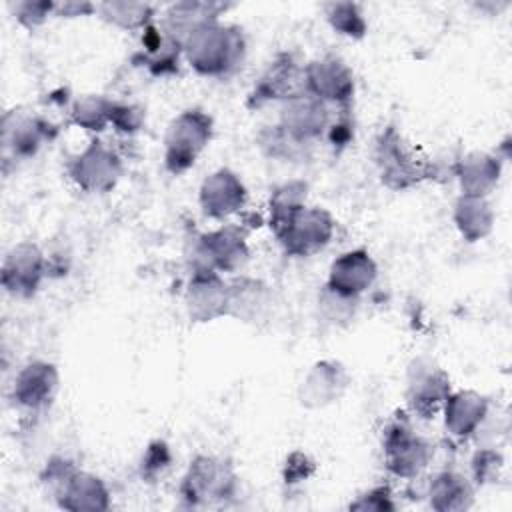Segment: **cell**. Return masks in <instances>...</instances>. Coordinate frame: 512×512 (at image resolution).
Masks as SVG:
<instances>
[{
  "label": "cell",
  "mask_w": 512,
  "mask_h": 512,
  "mask_svg": "<svg viewBox=\"0 0 512 512\" xmlns=\"http://www.w3.org/2000/svg\"><path fill=\"white\" fill-rule=\"evenodd\" d=\"M246 48L240 26L210 18L188 32L182 42V58L200 76L228 78L242 68Z\"/></svg>",
  "instance_id": "obj_1"
},
{
  "label": "cell",
  "mask_w": 512,
  "mask_h": 512,
  "mask_svg": "<svg viewBox=\"0 0 512 512\" xmlns=\"http://www.w3.org/2000/svg\"><path fill=\"white\" fill-rule=\"evenodd\" d=\"M374 162L382 184L396 192L436 176V166L430 160L420 158L394 124H388L376 136Z\"/></svg>",
  "instance_id": "obj_2"
},
{
  "label": "cell",
  "mask_w": 512,
  "mask_h": 512,
  "mask_svg": "<svg viewBox=\"0 0 512 512\" xmlns=\"http://www.w3.org/2000/svg\"><path fill=\"white\" fill-rule=\"evenodd\" d=\"M214 134V120L202 108L182 110L170 120L164 132V168L180 176L190 170L208 148Z\"/></svg>",
  "instance_id": "obj_3"
},
{
  "label": "cell",
  "mask_w": 512,
  "mask_h": 512,
  "mask_svg": "<svg viewBox=\"0 0 512 512\" xmlns=\"http://www.w3.org/2000/svg\"><path fill=\"white\" fill-rule=\"evenodd\" d=\"M238 492L234 466L218 456L198 454L186 468L180 482L182 502L190 508L226 504Z\"/></svg>",
  "instance_id": "obj_4"
},
{
  "label": "cell",
  "mask_w": 512,
  "mask_h": 512,
  "mask_svg": "<svg viewBox=\"0 0 512 512\" xmlns=\"http://www.w3.org/2000/svg\"><path fill=\"white\" fill-rule=\"evenodd\" d=\"M250 256L246 232L234 224H222L216 230L198 234L186 256L192 272H238Z\"/></svg>",
  "instance_id": "obj_5"
},
{
  "label": "cell",
  "mask_w": 512,
  "mask_h": 512,
  "mask_svg": "<svg viewBox=\"0 0 512 512\" xmlns=\"http://www.w3.org/2000/svg\"><path fill=\"white\" fill-rule=\"evenodd\" d=\"M386 470L402 480H416L430 464L434 446L414 430L408 414L394 416L382 434Z\"/></svg>",
  "instance_id": "obj_6"
},
{
  "label": "cell",
  "mask_w": 512,
  "mask_h": 512,
  "mask_svg": "<svg viewBox=\"0 0 512 512\" xmlns=\"http://www.w3.org/2000/svg\"><path fill=\"white\" fill-rule=\"evenodd\" d=\"M66 172L80 190L90 194H106L120 182L124 164L114 148L100 138H92L68 160Z\"/></svg>",
  "instance_id": "obj_7"
},
{
  "label": "cell",
  "mask_w": 512,
  "mask_h": 512,
  "mask_svg": "<svg viewBox=\"0 0 512 512\" xmlns=\"http://www.w3.org/2000/svg\"><path fill=\"white\" fill-rule=\"evenodd\" d=\"M334 230L336 220L326 208L306 204L274 236L288 256L308 258L330 244Z\"/></svg>",
  "instance_id": "obj_8"
},
{
  "label": "cell",
  "mask_w": 512,
  "mask_h": 512,
  "mask_svg": "<svg viewBox=\"0 0 512 512\" xmlns=\"http://www.w3.org/2000/svg\"><path fill=\"white\" fill-rule=\"evenodd\" d=\"M332 118V106L302 90L280 102L276 126L294 142L312 146L316 140L326 136Z\"/></svg>",
  "instance_id": "obj_9"
},
{
  "label": "cell",
  "mask_w": 512,
  "mask_h": 512,
  "mask_svg": "<svg viewBox=\"0 0 512 512\" xmlns=\"http://www.w3.org/2000/svg\"><path fill=\"white\" fill-rule=\"evenodd\" d=\"M56 136V128L38 112L12 108L2 116V154L4 162L30 160Z\"/></svg>",
  "instance_id": "obj_10"
},
{
  "label": "cell",
  "mask_w": 512,
  "mask_h": 512,
  "mask_svg": "<svg viewBox=\"0 0 512 512\" xmlns=\"http://www.w3.org/2000/svg\"><path fill=\"white\" fill-rule=\"evenodd\" d=\"M304 90L332 108H352L356 82L352 68L336 54H324L304 64Z\"/></svg>",
  "instance_id": "obj_11"
},
{
  "label": "cell",
  "mask_w": 512,
  "mask_h": 512,
  "mask_svg": "<svg viewBox=\"0 0 512 512\" xmlns=\"http://www.w3.org/2000/svg\"><path fill=\"white\" fill-rule=\"evenodd\" d=\"M46 276H50L48 256L36 242L22 240L4 254L0 282L10 296L32 298Z\"/></svg>",
  "instance_id": "obj_12"
},
{
  "label": "cell",
  "mask_w": 512,
  "mask_h": 512,
  "mask_svg": "<svg viewBox=\"0 0 512 512\" xmlns=\"http://www.w3.org/2000/svg\"><path fill=\"white\" fill-rule=\"evenodd\" d=\"M452 392L450 376L432 360L418 358L408 368L406 404L410 414L430 420L440 414L446 398Z\"/></svg>",
  "instance_id": "obj_13"
},
{
  "label": "cell",
  "mask_w": 512,
  "mask_h": 512,
  "mask_svg": "<svg viewBox=\"0 0 512 512\" xmlns=\"http://www.w3.org/2000/svg\"><path fill=\"white\" fill-rule=\"evenodd\" d=\"M304 90V64L294 52H280L252 86L246 106L258 110L270 102H284Z\"/></svg>",
  "instance_id": "obj_14"
},
{
  "label": "cell",
  "mask_w": 512,
  "mask_h": 512,
  "mask_svg": "<svg viewBox=\"0 0 512 512\" xmlns=\"http://www.w3.org/2000/svg\"><path fill=\"white\" fill-rule=\"evenodd\" d=\"M248 200V190L242 178L230 168L210 172L198 190V204L206 218L228 220L238 214Z\"/></svg>",
  "instance_id": "obj_15"
},
{
  "label": "cell",
  "mask_w": 512,
  "mask_h": 512,
  "mask_svg": "<svg viewBox=\"0 0 512 512\" xmlns=\"http://www.w3.org/2000/svg\"><path fill=\"white\" fill-rule=\"evenodd\" d=\"M350 374L340 360L322 358L314 362L300 386H298V402L308 410H320L334 402H338L348 390Z\"/></svg>",
  "instance_id": "obj_16"
},
{
  "label": "cell",
  "mask_w": 512,
  "mask_h": 512,
  "mask_svg": "<svg viewBox=\"0 0 512 512\" xmlns=\"http://www.w3.org/2000/svg\"><path fill=\"white\" fill-rule=\"evenodd\" d=\"M58 386V368L46 360H32L16 372L12 384V400L26 412H40L52 404Z\"/></svg>",
  "instance_id": "obj_17"
},
{
  "label": "cell",
  "mask_w": 512,
  "mask_h": 512,
  "mask_svg": "<svg viewBox=\"0 0 512 512\" xmlns=\"http://www.w3.org/2000/svg\"><path fill=\"white\" fill-rule=\"evenodd\" d=\"M184 306L188 318L196 324H206L226 316L228 282L216 272H192L184 290Z\"/></svg>",
  "instance_id": "obj_18"
},
{
  "label": "cell",
  "mask_w": 512,
  "mask_h": 512,
  "mask_svg": "<svg viewBox=\"0 0 512 512\" xmlns=\"http://www.w3.org/2000/svg\"><path fill=\"white\" fill-rule=\"evenodd\" d=\"M490 412V402L476 390H456L446 398L440 414L444 428L456 440H468L476 436Z\"/></svg>",
  "instance_id": "obj_19"
},
{
  "label": "cell",
  "mask_w": 512,
  "mask_h": 512,
  "mask_svg": "<svg viewBox=\"0 0 512 512\" xmlns=\"http://www.w3.org/2000/svg\"><path fill=\"white\" fill-rule=\"evenodd\" d=\"M378 278V264L372 254L364 248H354L342 252L338 258L332 260L328 268L326 286L348 294V296H362Z\"/></svg>",
  "instance_id": "obj_20"
},
{
  "label": "cell",
  "mask_w": 512,
  "mask_h": 512,
  "mask_svg": "<svg viewBox=\"0 0 512 512\" xmlns=\"http://www.w3.org/2000/svg\"><path fill=\"white\" fill-rule=\"evenodd\" d=\"M274 304L272 288L250 276H238L228 282V308L226 316L244 324H260L268 318Z\"/></svg>",
  "instance_id": "obj_21"
},
{
  "label": "cell",
  "mask_w": 512,
  "mask_h": 512,
  "mask_svg": "<svg viewBox=\"0 0 512 512\" xmlns=\"http://www.w3.org/2000/svg\"><path fill=\"white\" fill-rule=\"evenodd\" d=\"M56 504L72 512H100L110 508V490L104 480L92 472L76 468L52 494Z\"/></svg>",
  "instance_id": "obj_22"
},
{
  "label": "cell",
  "mask_w": 512,
  "mask_h": 512,
  "mask_svg": "<svg viewBox=\"0 0 512 512\" xmlns=\"http://www.w3.org/2000/svg\"><path fill=\"white\" fill-rule=\"evenodd\" d=\"M452 174L460 184V194L488 198L500 182L502 158L492 152L472 150L456 160Z\"/></svg>",
  "instance_id": "obj_23"
},
{
  "label": "cell",
  "mask_w": 512,
  "mask_h": 512,
  "mask_svg": "<svg viewBox=\"0 0 512 512\" xmlns=\"http://www.w3.org/2000/svg\"><path fill=\"white\" fill-rule=\"evenodd\" d=\"M424 494L432 510L462 512L474 504V482L458 470H440L428 480Z\"/></svg>",
  "instance_id": "obj_24"
},
{
  "label": "cell",
  "mask_w": 512,
  "mask_h": 512,
  "mask_svg": "<svg viewBox=\"0 0 512 512\" xmlns=\"http://www.w3.org/2000/svg\"><path fill=\"white\" fill-rule=\"evenodd\" d=\"M452 220L466 242H480L492 232L496 214L486 196L460 194L452 206Z\"/></svg>",
  "instance_id": "obj_25"
},
{
  "label": "cell",
  "mask_w": 512,
  "mask_h": 512,
  "mask_svg": "<svg viewBox=\"0 0 512 512\" xmlns=\"http://www.w3.org/2000/svg\"><path fill=\"white\" fill-rule=\"evenodd\" d=\"M226 10H228V4H222V2H192V0L174 2L166 8L160 20V28L172 40L182 44L194 26L210 18H220V14Z\"/></svg>",
  "instance_id": "obj_26"
},
{
  "label": "cell",
  "mask_w": 512,
  "mask_h": 512,
  "mask_svg": "<svg viewBox=\"0 0 512 512\" xmlns=\"http://www.w3.org/2000/svg\"><path fill=\"white\" fill-rule=\"evenodd\" d=\"M154 6L134 0H104L96 4V14L114 28L126 32H142L154 22Z\"/></svg>",
  "instance_id": "obj_27"
},
{
  "label": "cell",
  "mask_w": 512,
  "mask_h": 512,
  "mask_svg": "<svg viewBox=\"0 0 512 512\" xmlns=\"http://www.w3.org/2000/svg\"><path fill=\"white\" fill-rule=\"evenodd\" d=\"M308 184L304 180H288L270 192L268 224L276 234L298 210L306 206Z\"/></svg>",
  "instance_id": "obj_28"
},
{
  "label": "cell",
  "mask_w": 512,
  "mask_h": 512,
  "mask_svg": "<svg viewBox=\"0 0 512 512\" xmlns=\"http://www.w3.org/2000/svg\"><path fill=\"white\" fill-rule=\"evenodd\" d=\"M112 98L104 94H84L78 96L70 106V122L88 132H104L112 122L114 110Z\"/></svg>",
  "instance_id": "obj_29"
},
{
  "label": "cell",
  "mask_w": 512,
  "mask_h": 512,
  "mask_svg": "<svg viewBox=\"0 0 512 512\" xmlns=\"http://www.w3.org/2000/svg\"><path fill=\"white\" fill-rule=\"evenodd\" d=\"M324 16L332 30L344 38L362 40L368 32L362 6L356 2H328L324 4Z\"/></svg>",
  "instance_id": "obj_30"
},
{
  "label": "cell",
  "mask_w": 512,
  "mask_h": 512,
  "mask_svg": "<svg viewBox=\"0 0 512 512\" xmlns=\"http://www.w3.org/2000/svg\"><path fill=\"white\" fill-rule=\"evenodd\" d=\"M360 298L358 296H348L342 292H336L328 288L326 284L318 292V312L324 318V322L332 326H346L354 320L358 312Z\"/></svg>",
  "instance_id": "obj_31"
},
{
  "label": "cell",
  "mask_w": 512,
  "mask_h": 512,
  "mask_svg": "<svg viewBox=\"0 0 512 512\" xmlns=\"http://www.w3.org/2000/svg\"><path fill=\"white\" fill-rule=\"evenodd\" d=\"M256 140L264 154H268L270 158H278V160H298V158L306 156V150H308V146H302V144L294 142L292 138H288L276 124L260 130Z\"/></svg>",
  "instance_id": "obj_32"
},
{
  "label": "cell",
  "mask_w": 512,
  "mask_h": 512,
  "mask_svg": "<svg viewBox=\"0 0 512 512\" xmlns=\"http://www.w3.org/2000/svg\"><path fill=\"white\" fill-rule=\"evenodd\" d=\"M502 466H504V458L496 448H492V446L478 448L470 460V472H472L474 486L494 484L500 478Z\"/></svg>",
  "instance_id": "obj_33"
},
{
  "label": "cell",
  "mask_w": 512,
  "mask_h": 512,
  "mask_svg": "<svg viewBox=\"0 0 512 512\" xmlns=\"http://www.w3.org/2000/svg\"><path fill=\"white\" fill-rule=\"evenodd\" d=\"M16 22L28 30L40 28L50 16H54V0H16L8 4Z\"/></svg>",
  "instance_id": "obj_34"
},
{
  "label": "cell",
  "mask_w": 512,
  "mask_h": 512,
  "mask_svg": "<svg viewBox=\"0 0 512 512\" xmlns=\"http://www.w3.org/2000/svg\"><path fill=\"white\" fill-rule=\"evenodd\" d=\"M172 464V452L170 446L164 440H152L146 446V452L142 456L140 462V474L146 480H154L158 476L164 474V470H168Z\"/></svg>",
  "instance_id": "obj_35"
},
{
  "label": "cell",
  "mask_w": 512,
  "mask_h": 512,
  "mask_svg": "<svg viewBox=\"0 0 512 512\" xmlns=\"http://www.w3.org/2000/svg\"><path fill=\"white\" fill-rule=\"evenodd\" d=\"M146 124V112L142 106L132 102H114L110 126L120 134H136Z\"/></svg>",
  "instance_id": "obj_36"
},
{
  "label": "cell",
  "mask_w": 512,
  "mask_h": 512,
  "mask_svg": "<svg viewBox=\"0 0 512 512\" xmlns=\"http://www.w3.org/2000/svg\"><path fill=\"white\" fill-rule=\"evenodd\" d=\"M350 510H360V512H392L396 510L394 496L388 486H372L364 494H360L354 502L348 506Z\"/></svg>",
  "instance_id": "obj_37"
},
{
  "label": "cell",
  "mask_w": 512,
  "mask_h": 512,
  "mask_svg": "<svg viewBox=\"0 0 512 512\" xmlns=\"http://www.w3.org/2000/svg\"><path fill=\"white\" fill-rule=\"evenodd\" d=\"M314 472H316L314 460L308 454L294 450L286 456V462L282 468V478L286 484H298V482L310 478Z\"/></svg>",
  "instance_id": "obj_38"
},
{
  "label": "cell",
  "mask_w": 512,
  "mask_h": 512,
  "mask_svg": "<svg viewBox=\"0 0 512 512\" xmlns=\"http://www.w3.org/2000/svg\"><path fill=\"white\" fill-rule=\"evenodd\" d=\"M326 138L334 146V150H342L344 146H348V142L354 138V120L350 116V108L338 110L328 126Z\"/></svg>",
  "instance_id": "obj_39"
},
{
  "label": "cell",
  "mask_w": 512,
  "mask_h": 512,
  "mask_svg": "<svg viewBox=\"0 0 512 512\" xmlns=\"http://www.w3.org/2000/svg\"><path fill=\"white\" fill-rule=\"evenodd\" d=\"M90 14H96V4L76 2V0L56 2V10H54V16H60V18H76V16H90Z\"/></svg>",
  "instance_id": "obj_40"
}]
</instances>
